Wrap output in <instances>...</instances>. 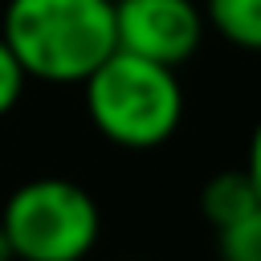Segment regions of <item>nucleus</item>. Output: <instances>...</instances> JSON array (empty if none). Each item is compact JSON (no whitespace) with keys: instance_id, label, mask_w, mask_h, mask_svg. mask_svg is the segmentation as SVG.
Wrapping results in <instances>:
<instances>
[{"instance_id":"2","label":"nucleus","mask_w":261,"mask_h":261,"mask_svg":"<svg viewBox=\"0 0 261 261\" xmlns=\"http://www.w3.org/2000/svg\"><path fill=\"white\" fill-rule=\"evenodd\" d=\"M94 130L122 151H155L184 122V86L171 65L114 49L86 82Z\"/></svg>"},{"instance_id":"5","label":"nucleus","mask_w":261,"mask_h":261,"mask_svg":"<svg viewBox=\"0 0 261 261\" xmlns=\"http://www.w3.org/2000/svg\"><path fill=\"white\" fill-rule=\"evenodd\" d=\"M253 208H261V196L249 179L245 167H228V171H216L204 188H200V212L204 220L220 232L228 224H237L241 216H249Z\"/></svg>"},{"instance_id":"10","label":"nucleus","mask_w":261,"mask_h":261,"mask_svg":"<svg viewBox=\"0 0 261 261\" xmlns=\"http://www.w3.org/2000/svg\"><path fill=\"white\" fill-rule=\"evenodd\" d=\"M0 261H16V257H12V245H8V232H4V228H0Z\"/></svg>"},{"instance_id":"9","label":"nucleus","mask_w":261,"mask_h":261,"mask_svg":"<svg viewBox=\"0 0 261 261\" xmlns=\"http://www.w3.org/2000/svg\"><path fill=\"white\" fill-rule=\"evenodd\" d=\"M245 171H249V179H253V188H257V196H261V118H257V126H253V135H249Z\"/></svg>"},{"instance_id":"11","label":"nucleus","mask_w":261,"mask_h":261,"mask_svg":"<svg viewBox=\"0 0 261 261\" xmlns=\"http://www.w3.org/2000/svg\"><path fill=\"white\" fill-rule=\"evenodd\" d=\"M135 261H143V257H135Z\"/></svg>"},{"instance_id":"8","label":"nucleus","mask_w":261,"mask_h":261,"mask_svg":"<svg viewBox=\"0 0 261 261\" xmlns=\"http://www.w3.org/2000/svg\"><path fill=\"white\" fill-rule=\"evenodd\" d=\"M24 86H29V73L20 69L16 53H12V49L4 45V37H0V118H8V114L20 106Z\"/></svg>"},{"instance_id":"4","label":"nucleus","mask_w":261,"mask_h":261,"mask_svg":"<svg viewBox=\"0 0 261 261\" xmlns=\"http://www.w3.org/2000/svg\"><path fill=\"white\" fill-rule=\"evenodd\" d=\"M204 8L196 0H114L118 49L179 69L204 41Z\"/></svg>"},{"instance_id":"1","label":"nucleus","mask_w":261,"mask_h":261,"mask_svg":"<svg viewBox=\"0 0 261 261\" xmlns=\"http://www.w3.org/2000/svg\"><path fill=\"white\" fill-rule=\"evenodd\" d=\"M0 37L29 82L82 86L114 49V0H8Z\"/></svg>"},{"instance_id":"7","label":"nucleus","mask_w":261,"mask_h":261,"mask_svg":"<svg viewBox=\"0 0 261 261\" xmlns=\"http://www.w3.org/2000/svg\"><path fill=\"white\" fill-rule=\"evenodd\" d=\"M220 261H261V208L220 228Z\"/></svg>"},{"instance_id":"3","label":"nucleus","mask_w":261,"mask_h":261,"mask_svg":"<svg viewBox=\"0 0 261 261\" xmlns=\"http://www.w3.org/2000/svg\"><path fill=\"white\" fill-rule=\"evenodd\" d=\"M0 228L16 261H86L102 237V212L82 184L37 175L4 200Z\"/></svg>"},{"instance_id":"6","label":"nucleus","mask_w":261,"mask_h":261,"mask_svg":"<svg viewBox=\"0 0 261 261\" xmlns=\"http://www.w3.org/2000/svg\"><path fill=\"white\" fill-rule=\"evenodd\" d=\"M204 20L220 41L261 53V0H204Z\"/></svg>"}]
</instances>
